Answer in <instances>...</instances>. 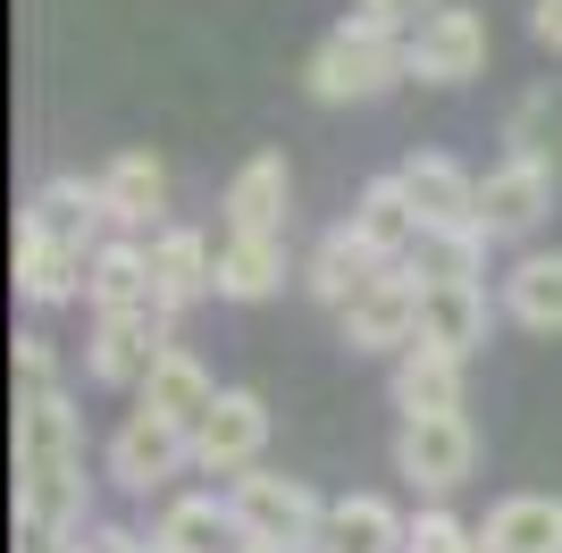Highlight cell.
<instances>
[{
	"label": "cell",
	"mask_w": 562,
	"mask_h": 553,
	"mask_svg": "<svg viewBox=\"0 0 562 553\" xmlns=\"http://www.w3.org/2000/svg\"><path fill=\"white\" fill-rule=\"evenodd\" d=\"M101 470H110V486H126V495H160L168 478H186V470H193V437H186V428H168V419H151V411H126L110 428Z\"/></svg>",
	"instance_id": "8992f818"
},
{
	"label": "cell",
	"mask_w": 562,
	"mask_h": 553,
	"mask_svg": "<svg viewBox=\"0 0 562 553\" xmlns=\"http://www.w3.org/2000/svg\"><path fill=\"white\" fill-rule=\"evenodd\" d=\"M529 34H538L546 50H562V0H538V9H529Z\"/></svg>",
	"instance_id": "d6a6232c"
},
{
	"label": "cell",
	"mask_w": 562,
	"mask_h": 553,
	"mask_svg": "<svg viewBox=\"0 0 562 553\" xmlns=\"http://www.w3.org/2000/svg\"><path fill=\"white\" fill-rule=\"evenodd\" d=\"M462 369H470V361H453V352L412 345V352L395 361V377H386V394H395L403 419H446V411H462Z\"/></svg>",
	"instance_id": "7402d4cb"
},
{
	"label": "cell",
	"mask_w": 562,
	"mask_h": 553,
	"mask_svg": "<svg viewBox=\"0 0 562 553\" xmlns=\"http://www.w3.org/2000/svg\"><path fill=\"white\" fill-rule=\"evenodd\" d=\"M76 529H93L76 403H68V386L18 394V537H25V553H59Z\"/></svg>",
	"instance_id": "6da1fadb"
},
{
	"label": "cell",
	"mask_w": 562,
	"mask_h": 553,
	"mask_svg": "<svg viewBox=\"0 0 562 553\" xmlns=\"http://www.w3.org/2000/svg\"><path fill=\"white\" fill-rule=\"evenodd\" d=\"M395 177H403V193H412V210H420V235H479V177H470L462 160L412 151Z\"/></svg>",
	"instance_id": "7c38bea8"
},
{
	"label": "cell",
	"mask_w": 562,
	"mask_h": 553,
	"mask_svg": "<svg viewBox=\"0 0 562 553\" xmlns=\"http://www.w3.org/2000/svg\"><path fill=\"white\" fill-rule=\"evenodd\" d=\"M43 386H59V361H50L43 327H25V336H18V394H43Z\"/></svg>",
	"instance_id": "4dcf8cb0"
},
{
	"label": "cell",
	"mask_w": 562,
	"mask_h": 553,
	"mask_svg": "<svg viewBox=\"0 0 562 553\" xmlns=\"http://www.w3.org/2000/svg\"><path fill=\"white\" fill-rule=\"evenodd\" d=\"M85 276H93V260L85 252H59V244H34V235H18V294L34 302V311H59V302L85 294Z\"/></svg>",
	"instance_id": "4316f807"
},
{
	"label": "cell",
	"mask_w": 562,
	"mask_h": 553,
	"mask_svg": "<svg viewBox=\"0 0 562 553\" xmlns=\"http://www.w3.org/2000/svg\"><path fill=\"white\" fill-rule=\"evenodd\" d=\"M85 302L93 319H126V311H160V285H151V244L143 235H110L93 252V276H85Z\"/></svg>",
	"instance_id": "2e32d148"
},
{
	"label": "cell",
	"mask_w": 562,
	"mask_h": 553,
	"mask_svg": "<svg viewBox=\"0 0 562 553\" xmlns=\"http://www.w3.org/2000/svg\"><path fill=\"white\" fill-rule=\"evenodd\" d=\"M403 545H412V520L386 495H336L311 553H403Z\"/></svg>",
	"instance_id": "ffe728a7"
},
{
	"label": "cell",
	"mask_w": 562,
	"mask_h": 553,
	"mask_svg": "<svg viewBox=\"0 0 562 553\" xmlns=\"http://www.w3.org/2000/svg\"><path fill=\"white\" fill-rule=\"evenodd\" d=\"M403 269L420 285H487V235H420V252Z\"/></svg>",
	"instance_id": "83f0119b"
},
{
	"label": "cell",
	"mask_w": 562,
	"mask_h": 553,
	"mask_svg": "<svg viewBox=\"0 0 562 553\" xmlns=\"http://www.w3.org/2000/svg\"><path fill=\"white\" fill-rule=\"evenodd\" d=\"M562 101H554V92H520V101H513V117H504V143H513V160H546V168H554L562 160Z\"/></svg>",
	"instance_id": "f1b7e54d"
},
{
	"label": "cell",
	"mask_w": 562,
	"mask_h": 553,
	"mask_svg": "<svg viewBox=\"0 0 562 553\" xmlns=\"http://www.w3.org/2000/svg\"><path fill=\"white\" fill-rule=\"evenodd\" d=\"M303 285H311V302H328L336 319H345L352 302H361V294L378 285V260L361 252V244H352L345 227H328V235H319V252L303 260Z\"/></svg>",
	"instance_id": "484cf974"
},
{
	"label": "cell",
	"mask_w": 562,
	"mask_h": 553,
	"mask_svg": "<svg viewBox=\"0 0 562 553\" xmlns=\"http://www.w3.org/2000/svg\"><path fill=\"white\" fill-rule=\"evenodd\" d=\"M151 553H244L227 495H168L151 520Z\"/></svg>",
	"instance_id": "d6986e66"
},
{
	"label": "cell",
	"mask_w": 562,
	"mask_h": 553,
	"mask_svg": "<svg viewBox=\"0 0 562 553\" xmlns=\"http://www.w3.org/2000/svg\"><path fill=\"white\" fill-rule=\"evenodd\" d=\"M487 319H495L487 285H420V345L470 361V352L487 345Z\"/></svg>",
	"instance_id": "44dd1931"
},
{
	"label": "cell",
	"mask_w": 562,
	"mask_h": 553,
	"mask_svg": "<svg viewBox=\"0 0 562 553\" xmlns=\"http://www.w3.org/2000/svg\"><path fill=\"white\" fill-rule=\"evenodd\" d=\"M285 202H294V168H285V151H252V160L227 177L218 235H285Z\"/></svg>",
	"instance_id": "5bb4252c"
},
{
	"label": "cell",
	"mask_w": 562,
	"mask_h": 553,
	"mask_svg": "<svg viewBox=\"0 0 562 553\" xmlns=\"http://www.w3.org/2000/svg\"><path fill=\"white\" fill-rule=\"evenodd\" d=\"M168 327H177V311H126V319H93V345H85L93 386L143 394V377H151V369H160V352H168Z\"/></svg>",
	"instance_id": "ba28073f"
},
{
	"label": "cell",
	"mask_w": 562,
	"mask_h": 553,
	"mask_svg": "<svg viewBox=\"0 0 562 553\" xmlns=\"http://www.w3.org/2000/svg\"><path fill=\"white\" fill-rule=\"evenodd\" d=\"M285 235H218V302H269L285 294Z\"/></svg>",
	"instance_id": "603a6c76"
},
{
	"label": "cell",
	"mask_w": 562,
	"mask_h": 553,
	"mask_svg": "<svg viewBox=\"0 0 562 553\" xmlns=\"http://www.w3.org/2000/svg\"><path fill=\"white\" fill-rule=\"evenodd\" d=\"M336 327H345L352 352H395L403 361V352L420 345V276L412 269H378V285L352 302Z\"/></svg>",
	"instance_id": "30bf717a"
},
{
	"label": "cell",
	"mask_w": 562,
	"mask_h": 553,
	"mask_svg": "<svg viewBox=\"0 0 562 553\" xmlns=\"http://www.w3.org/2000/svg\"><path fill=\"white\" fill-rule=\"evenodd\" d=\"M151 244V285H160V311H186V302L218 294V244L202 227H160L143 235Z\"/></svg>",
	"instance_id": "e0dca14e"
},
{
	"label": "cell",
	"mask_w": 562,
	"mask_h": 553,
	"mask_svg": "<svg viewBox=\"0 0 562 553\" xmlns=\"http://www.w3.org/2000/svg\"><path fill=\"white\" fill-rule=\"evenodd\" d=\"M546 210H554V168L546 160H495L487 177H479V235H487V244L538 235Z\"/></svg>",
	"instance_id": "9c48e42d"
},
{
	"label": "cell",
	"mask_w": 562,
	"mask_h": 553,
	"mask_svg": "<svg viewBox=\"0 0 562 553\" xmlns=\"http://www.w3.org/2000/svg\"><path fill=\"white\" fill-rule=\"evenodd\" d=\"M504 319L529 336H562V252H520L504 269Z\"/></svg>",
	"instance_id": "d4e9b609"
},
{
	"label": "cell",
	"mask_w": 562,
	"mask_h": 553,
	"mask_svg": "<svg viewBox=\"0 0 562 553\" xmlns=\"http://www.w3.org/2000/svg\"><path fill=\"white\" fill-rule=\"evenodd\" d=\"M403 553H479V529H470L453 504H420L412 511V545Z\"/></svg>",
	"instance_id": "f546056e"
},
{
	"label": "cell",
	"mask_w": 562,
	"mask_h": 553,
	"mask_svg": "<svg viewBox=\"0 0 562 553\" xmlns=\"http://www.w3.org/2000/svg\"><path fill=\"white\" fill-rule=\"evenodd\" d=\"M227 511H235V529H244V545H269V553H311L319 545V520H328V504L311 495V478H285L269 461L227 486Z\"/></svg>",
	"instance_id": "3957f363"
},
{
	"label": "cell",
	"mask_w": 562,
	"mask_h": 553,
	"mask_svg": "<svg viewBox=\"0 0 562 553\" xmlns=\"http://www.w3.org/2000/svg\"><path fill=\"white\" fill-rule=\"evenodd\" d=\"M18 235L93 260L101 244H110V202H101V184H85V177H43L25 193V210H18Z\"/></svg>",
	"instance_id": "5b68a950"
},
{
	"label": "cell",
	"mask_w": 562,
	"mask_h": 553,
	"mask_svg": "<svg viewBox=\"0 0 562 553\" xmlns=\"http://www.w3.org/2000/svg\"><path fill=\"white\" fill-rule=\"evenodd\" d=\"M437 9H446V0H352V18L403 25V34H412V25H420V18H437Z\"/></svg>",
	"instance_id": "1f68e13d"
},
{
	"label": "cell",
	"mask_w": 562,
	"mask_h": 553,
	"mask_svg": "<svg viewBox=\"0 0 562 553\" xmlns=\"http://www.w3.org/2000/svg\"><path fill=\"white\" fill-rule=\"evenodd\" d=\"M345 235H352V244H361V252L378 260V269H403V260L420 252V210H412L403 177H370V184H361V193H352Z\"/></svg>",
	"instance_id": "4fadbf2b"
},
{
	"label": "cell",
	"mask_w": 562,
	"mask_h": 553,
	"mask_svg": "<svg viewBox=\"0 0 562 553\" xmlns=\"http://www.w3.org/2000/svg\"><path fill=\"white\" fill-rule=\"evenodd\" d=\"M412 76L420 84H470V76H487V18L446 0L437 18L412 25Z\"/></svg>",
	"instance_id": "8fae6325"
},
{
	"label": "cell",
	"mask_w": 562,
	"mask_h": 553,
	"mask_svg": "<svg viewBox=\"0 0 562 553\" xmlns=\"http://www.w3.org/2000/svg\"><path fill=\"white\" fill-rule=\"evenodd\" d=\"M135 553H151V537H143V545H135Z\"/></svg>",
	"instance_id": "836d02e7"
},
{
	"label": "cell",
	"mask_w": 562,
	"mask_h": 553,
	"mask_svg": "<svg viewBox=\"0 0 562 553\" xmlns=\"http://www.w3.org/2000/svg\"><path fill=\"white\" fill-rule=\"evenodd\" d=\"M93 184H101V202H110L117 235H160L168 227V218H160V210H168V168L151 160V151H117Z\"/></svg>",
	"instance_id": "ac0fdd59"
},
{
	"label": "cell",
	"mask_w": 562,
	"mask_h": 553,
	"mask_svg": "<svg viewBox=\"0 0 562 553\" xmlns=\"http://www.w3.org/2000/svg\"><path fill=\"white\" fill-rule=\"evenodd\" d=\"M260 453H269V403H260L252 386H227L218 411L193 428V470L235 486L244 470H260Z\"/></svg>",
	"instance_id": "52a82bcc"
},
{
	"label": "cell",
	"mask_w": 562,
	"mask_h": 553,
	"mask_svg": "<svg viewBox=\"0 0 562 553\" xmlns=\"http://www.w3.org/2000/svg\"><path fill=\"white\" fill-rule=\"evenodd\" d=\"M403 76H412V34L378 25V18H345L336 34H319V50H311V68H303V92L328 101V110H345V101H378Z\"/></svg>",
	"instance_id": "7a4b0ae2"
},
{
	"label": "cell",
	"mask_w": 562,
	"mask_h": 553,
	"mask_svg": "<svg viewBox=\"0 0 562 553\" xmlns=\"http://www.w3.org/2000/svg\"><path fill=\"white\" fill-rule=\"evenodd\" d=\"M470 470H479V428H470V411L403 419V428H395V478L412 486V495L446 504V495L470 486Z\"/></svg>",
	"instance_id": "277c9868"
},
{
	"label": "cell",
	"mask_w": 562,
	"mask_h": 553,
	"mask_svg": "<svg viewBox=\"0 0 562 553\" xmlns=\"http://www.w3.org/2000/svg\"><path fill=\"white\" fill-rule=\"evenodd\" d=\"M479 553H562V495H504L479 520Z\"/></svg>",
	"instance_id": "cb8c5ba5"
},
{
	"label": "cell",
	"mask_w": 562,
	"mask_h": 553,
	"mask_svg": "<svg viewBox=\"0 0 562 553\" xmlns=\"http://www.w3.org/2000/svg\"><path fill=\"white\" fill-rule=\"evenodd\" d=\"M218 394H227V386H218L211 369L193 361L186 345H168V352H160V369L143 377L135 411H151V419H168V428H186V437H193V428H202V419L218 411Z\"/></svg>",
	"instance_id": "9a60e30c"
}]
</instances>
